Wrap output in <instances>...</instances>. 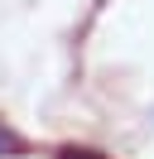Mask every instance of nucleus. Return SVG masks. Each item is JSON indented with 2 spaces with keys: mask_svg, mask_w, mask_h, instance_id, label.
<instances>
[{
  "mask_svg": "<svg viewBox=\"0 0 154 159\" xmlns=\"http://www.w3.org/2000/svg\"><path fill=\"white\" fill-rule=\"evenodd\" d=\"M19 149H24V140H19L5 120H0V159H5V154H19Z\"/></svg>",
  "mask_w": 154,
  "mask_h": 159,
  "instance_id": "f257e3e1",
  "label": "nucleus"
},
{
  "mask_svg": "<svg viewBox=\"0 0 154 159\" xmlns=\"http://www.w3.org/2000/svg\"><path fill=\"white\" fill-rule=\"evenodd\" d=\"M58 159H106V154H96V149H77V145H67Z\"/></svg>",
  "mask_w": 154,
  "mask_h": 159,
  "instance_id": "f03ea898",
  "label": "nucleus"
}]
</instances>
